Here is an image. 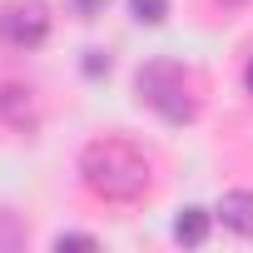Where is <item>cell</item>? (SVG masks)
<instances>
[{
  "mask_svg": "<svg viewBox=\"0 0 253 253\" xmlns=\"http://www.w3.org/2000/svg\"><path fill=\"white\" fill-rule=\"evenodd\" d=\"M80 179L104 204H139L149 194V159L124 139H89L80 149Z\"/></svg>",
  "mask_w": 253,
  "mask_h": 253,
  "instance_id": "1",
  "label": "cell"
},
{
  "mask_svg": "<svg viewBox=\"0 0 253 253\" xmlns=\"http://www.w3.org/2000/svg\"><path fill=\"white\" fill-rule=\"evenodd\" d=\"M134 89H139V99L154 104L169 124H189V119H194V99L184 94V70H179L174 60H154V65H144L139 80H134Z\"/></svg>",
  "mask_w": 253,
  "mask_h": 253,
  "instance_id": "2",
  "label": "cell"
},
{
  "mask_svg": "<svg viewBox=\"0 0 253 253\" xmlns=\"http://www.w3.org/2000/svg\"><path fill=\"white\" fill-rule=\"evenodd\" d=\"M50 35V10L40 0H10L5 15H0V40L10 50H35Z\"/></svg>",
  "mask_w": 253,
  "mask_h": 253,
  "instance_id": "3",
  "label": "cell"
},
{
  "mask_svg": "<svg viewBox=\"0 0 253 253\" xmlns=\"http://www.w3.org/2000/svg\"><path fill=\"white\" fill-rule=\"evenodd\" d=\"M0 119L10 124L15 134H30L35 129V94L25 89V84H0Z\"/></svg>",
  "mask_w": 253,
  "mask_h": 253,
  "instance_id": "4",
  "label": "cell"
},
{
  "mask_svg": "<svg viewBox=\"0 0 253 253\" xmlns=\"http://www.w3.org/2000/svg\"><path fill=\"white\" fill-rule=\"evenodd\" d=\"M218 218H223V228H233V233L253 238V194H248V189L223 194V199H218Z\"/></svg>",
  "mask_w": 253,
  "mask_h": 253,
  "instance_id": "5",
  "label": "cell"
},
{
  "mask_svg": "<svg viewBox=\"0 0 253 253\" xmlns=\"http://www.w3.org/2000/svg\"><path fill=\"white\" fill-rule=\"evenodd\" d=\"M174 238L189 243V248H199V243L209 238V213H204V209H184V213L174 218Z\"/></svg>",
  "mask_w": 253,
  "mask_h": 253,
  "instance_id": "6",
  "label": "cell"
},
{
  "mask_svg": "<svg viewBox=\"0 0 253 253\" xmlns=\"http://www.w3.org/2000/svg\"><path fill=\"white\" fill-rule=\"evenodd\" d=\"M20 243H25V228H20V218L0 209V253H15Z\"/></svg>",
  "mask_w": 253,
  "mask_h": 253,
  "instance_id": "7",
  "label": "cell"
},
{
  "mask_svg": "<svg viewBox=\"0 0 253 253\" xmlns=\"http://www.w3.org/2000/svg\"><path fill=\"white\" fill-rule=\"evenodd\" d=\"M129 10H134V20H144V25H159V20L169 15V0H129Z\"/></svg>",
  "mask_w": 253,
  "mask_h": 253,
  "instance_id": "8",
  "label": "cell"
},
{
  "mask_svg": "<svg viewBox=\"0 0 253 253\" xmlns=\"http://www.w3.org/2000/svg\"><path fill=\"white\" fill-rule=\"evenodd\" d=\"M55 248H60V253H65V248H99V238H94V233H60Z\"/></svg>",
  "mask_w": 253,
  "mask_h": 253,
  "instance_id": "9",
  "label": "cell"
},
{
  "mask_svg": "<svg viewBox=\"0 0 253 253\" xmlns=\"http://www.w3.org/2000/svg\"><path fill=\"white\" fill-rule=\"evenodd\" d=\"M80 10H84V15H94V10H99V0H80Z\"/></svg>",
  "mask_w": 253,
  "mask_h": 253,
  "instance_id": "10",
  "label": "cell"
},
{
  "mask_svg": "<svg viewBox=\"0 0 253 253\" xmlns=\"http://www.w3.org/2000/svg\"><path fill=\"white\" fill-rule=\"evenodd\" d=\"M243 80H248V94H253V65H248V75H243Z\"/></svg>",
  "mask_w": 253,
  "mask_h": 253,
  "instance_id": "11",
  "label": "cell"
},
{
  "mask_svg": "<svg viewBox=\"0 0 253 253\" xmlns=\"http://www.w3.org/2000/svg\"><path fill=\"white\" fill-rule=\"evenodd\" d=\"M218 5H248V0H218Z\"/></svg>",
  "mask_w": 253,
  "mask_h": 253,
  "instance_id": "12",
  "label": "cell"
}]
</instances>
